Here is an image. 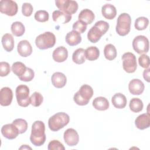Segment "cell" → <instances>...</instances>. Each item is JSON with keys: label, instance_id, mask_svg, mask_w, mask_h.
Returning a JSON list of instances; mask_svg holds the SVG:
<instances>
[{"label": "cell", "instance_id": "cell-20", "mask_svg": "<svg viewBox=\"0 0 150 150\" xmlns=\"http://www.w3.org/2000/svg\"><path fill=\"white\" fill-rule=\"evenodd\" d=\"M51 80L53 85L55 87L57 88H61L64 87L66 85L67 82V78L63 73L55 72L52 76Z\"/></svg>", "mask_w": 150, "mask_h": 150}, {"label": "cell", "instance_id": "cell-38", "mask_svg": "<svg viewBox=\"0 0 150 150\" xmlns=\"http://www.w3.org/2000/svg\"><path fill=\"white\" fill-rule=\"evenodd\" d=\"M47 149L49 150H64L65 148L63 144L58 140H52L49 143Z\"/></svg>", "mask_w": 150, "mask_h": 150}, {"label": "cell", "instance_id": "cell-26", "mask_svg": "<svg viewBox=\"0 0 150 150\" xmlns=\"http://www.w3.org/2000/svg\"><path fill=\"white\" fill-rule=\"evenodd\" d=\"M4 49L8 52H11L14 47V39L10 33H6L3 35L1 39Z\"/></svg>", "mask_w": 150, "mask_h": 150}, {"label": "cell", "instance_id": "cell-42", "mask_svg": "<svg viewBox=\"0 0 150 150\" xmlns=\"http://www.w3.org/2000/svg\"><path fill=\"white\" fill-rule=\"evenodd\" d=\"M139 64L143 68L148 69L149 66V56L145 54H141L138 59Z\"/></svg>", "mask_w": 150, "mask_h": 150}, {"label": "cell", "instance_id": "cell-21", "mask_svg": "<svg viewBox=\"0 0 150 150\" xmlns=\"http://www.w3.org/2000/svg\"><path fill=\"white\" fill-rule=\"evenodd\" d=\"M94 18L95 16L94 13L92 11L88 9H84L82 10L78 16L79 21L83 22L87 25L91 24L94 21Z\"/></svg>", "mask_w": 150, "mask_h": 150}, {"label": "cell", "instance_id": "cell-15", "mask_svg": "<svg viewBox=\"0 0 150 150\" xmlns=\"http://www.w3.org/2000/svg\"><path fill=\"white\" fill-rule=\"evenodd\" d=\"M17 50L21 56L26 57L32 54V47L30 43L28 40H23L18 43Z\"/></svg>", "mask_w": 150, "mask_h": 150}, {"label": "cell", "instance_id": "cell-17", "mask_svg": "<svg viewBox=\"0 0 150 150\" xmlns=\"http://www.w3.org/2000/svg\"><path fill=\"white\" fill-rule=\"evenodd\" d=\"M68 57L67 49L64 46H59L55 49L52 53L53 59L58 63L64 62Z\"/></svg>", "mask_w": 150, "mask_h": 150}, {"label": "cell", "instance_id": "cell-28", "mask_svg": "<svg viewBox=\"0 0 150 150\" xmlns=\"http://www.w3.org/2000/svg\"><path fill=\"white\" fill-rule=\"evenodd\" d=\"M84 52L85 50L83 48H79L76 49L72 55V60L73 62L78 64L84 63L86 61Z\"/></svg>", "mask_w": 150, "mask_h": 150}, {"label": "cell", "instance_id": "cell-7", "mask_svg": "<svg viewBox=\"0 0 150 150\" xmlns=\"http://www.w3.org/2000/svg\"><path fill=\"white\" fill-rule=\"evenodd\" d=\"M122 67L128 73H134L137 68L136 56L131 52H127L122 56Z\"/></svg>", "mask_w": 150, "mask_h": 150}, {"label": "cell", "instance_id": "cell-4", "mask_svg": "<svg viewBox=\"0 0 150 150\" xmlns=\"http://www.w3.org/2000/svg\"><path fill=\"white\" fill-rule=\"evenodd\" d=\"M131 18L127 13H122L119 15L117 21L115 30L120 36L128 35L131 29Z\"/></svg>", "mask_w": 150, "mask_h": 150}, {"label": "cell", "instance_id": "cell-33", "mask_svg": "<svg viewBox=\"0 0 150 150\" xmlns=\"http://www.w3.org/2000/svg\"><path fill=\"white\" fill-rule=\"evenodd\" d=\"M149 24V20L147 18L141 16L136 19L135 21V28L138 30H142L145 29Z\"/></svg>", "mask_w": 150, "mask_h": 150}, {"label": "cell", "instance_id": "cell-18", "mask_svg": "<svg viewBox=\"0 0 150 150\" xmlns=\"http://www.w3.org/2000/svg\"><path fill=\"white\" fill-rule=\"evenodd\" d=\"M105 33L97 26L94 25L87 33V39L91 43H97Z\"/></svg>", "mask_w": 150, "mask_h": 150}, {"label": "cell", "instance_id": "cell-30", "mask_svg": "<svg viewBox=\"0 0 150 150\" xmlns=\"http://www.w3.org/2000/svg\"><path fill=\"white\" fill-rule=\"evenodd\" d=\"M11 32L12 34L17 37H19L22 36L25 31V26L23 24L19 21H16L13 22L11 25Z\"/></svg>", "mask_w": 150, "mask_h": 150}, {"label": "cell", "instance_id": "cell-35", "mask_svg": "<svg viewBox=\"0 0 150 150\" xmlns=\"http://www.w3.org/2000/svg\"><path fill=\"white\" fill-rule=\"evenodd\" d=\"M43 101V96L42 94L37 91L34 92L30 97V104L34 107H39L41 105Z\"/></svg>", "mask_w": 150, "mask_h": 150}, {"label": "cell", "instance_id": "cell-29", "mask_svg": "<svg viewBox=\"0 0 150 150\" xmlns=\"http://www.w3.org/2000/svg\"><path fill=\"white\" fill-rule=\"evenodd\" d=\"M104 54L106 59L112 60L117 57V50L115 47L112 44L106 45L104 49Z\"/></svg>", "mask_w": 150, "mask_h": 150}, {"label": "cell", "instance_id": "cell-13", "mask_svg": "<svg viewBox=\"0 0 150 150\" xmlns=\"http://www.w3.org/2000/svg\"><path fill=\"white\" fill-rule=\"evenodd\" d=\"M145 88V86L143 82L138 79L131 80L128 84V89L129 92L133 95L141 94Z\"/></svg>", "mask_w": 150, "mask_h": 150}, {"label": "cell", "instance_id": "cell-11", "mask_svg": "<svg viewBox=\"0 0 150 150\" xmlns=\"http://www.w3.org/2000/svg\"><path fill=\"white\" fill-rule=\"evenodd\" d=\"M65 143L70 146H74L77 145L79 141V136L77 132L73 128H68L63 134Z\"/></svg>", "mask_w": 150, "mask_h": 150}, {"label": "cell", "instance_id": "cell-34", "mask_svg": "<svg viewBox=\"0 0 150 150\" xmlns=\"http://www.w3.org/2000/svg\"><path fill=\"white\" fill-rule=\"evenodd\" d=\"M12 123L18 128L19 134H23L28 129V123L26 120L22 118H17L13 121Z\"/></svg>", "mask_w": 150, "mask_h": 150}, {"label": "cell", "instance_id": "cell-10", "mask_svg": "<svg viewBox=\"0 0 150 150\" xmlns=\"http://www.w3.org/2000/svg\"><path fill=\"white\" fill-rule=\"evenodd\" d=\"M18 5L12 0H2L0 1V12L9 16H13L18 12Z\"/></svg>", "mask_w": 150, "mask_h": 150}, {"label": "cell", "instance_id": "cell-41", "mask_svg": "<svg viewBox=\"0 0 150 150\" xmlns=\"http://www.w3.org/2000/svg\"><path fill=\"white\" fill-rule=\"evenodd\" d=\"M33 11V8L30 3H23L22 6V13L25 16H30Z\"/></svg>", "mask_w": 150, "mask_h": 150}, {"label": "cell", "instance_id": "cell-39", "mask_svg": "<svg viewBox=\"0 0 150 150\" xmlns=\"http://www.w3.org/2000/svg\"><path fill=\"white\" fill-rule=\"evenodd\" d=\"M10 71L9 64L5 62H1L0 63V76L1 77L6 76L9 74Z\"/></svg>", "mask_w": 150, "mask_h": 150}, {"label": "cell", "instance_id": "cell-31", "mask_svg": "<svg viewBox=\"0 0 150 150\" xmlns=\"http://www.w3.org/2000/svg\"><path fill=\"white\" fill-rule=\"evenodd\" d=\"M27 67L21 62H16L12 64L11 70L12 72L18 77H21L26 71Z\"/></svg>", "mask_w": 150, "mask_h": 150}, {"label": "cell", "instance_id": "cell-22", "mask_svg": "<svg viewBox=\"0 0 150 150\" xmlns=\"http://www.w3.org/2000/svg\"><path fill=\"white\" fill-rule=\"evenodd\" d=\"M65 40L69 46H76L81 42V36L80 33L73 30L67 33Z\"/></svg>", "mask_w": 150, "mask_h": 150}, {"label": "cell", "instance_id": "cell-9", "mask_svg": "<svg viewBox=\"0 0 150 150\" xmlns=\"http://www.w3.org/2000/svg\"><path fill=\"white\" fill-rule=\"evenodd\" d=\"M149 40L145 36L138 35L132 41L133 49L138 54L147 53L149 50Z\"/></svg>", "mask_w": 150, "mask_h": 150}, {"label": "cell", "instance_id": "cell-3", "mask_svg": "<svg viewBox=\"0 0 150 150\" xmlns=\"http://www.w3.org/2000/svg\"><path fill=\"white\" fill-rule=\"evenodd\" d=\"M93 95V90L92 87L89 85L83 84L74 95L73 100L79 105H86L88 103Z\"/></svg>", "mask_w": 150, "mask_h": 150}, {"label": "cell", "instance_id": "cell-37", "mask_svg": "<svg viewBox=\"0 0 150 150\" xmlns=\"http://www.w3.org/2000/svg\"><path fill=\"white\" fill-rule=\"evenodd\" d=\"M34 76H35L34 71L32 69L27 67V69L25 73L23 74V76L19 77V79L21 81L28 82L33 80V79L34 78Z\"/></svg>", "mask_w": 150, "mask_h": 150}, {"label": "cell", "instance_id": "cell-45", "mask_svg": "<svg viewBox=\"0 0 150 150\" xmlns=\"http://www.w3.org/2000/svg\"><path fill=\"white\" fill-rule=\"evenodd\" d=\"M22 148H23V149H28V148H30V149H32L30 147L26 145H22V146L19 149H22Z\"/></svg>", "mask_w": 150, "mask_h": 150}, {"label": "cell", "instance_id": "cell-27", "mask_svg": "<svg viewBox=\"0 0 150 150\" xmlns=\"http://www.w3.org/2000/svg\"><path fill=\"white\" fill-rule=\"evenodd\" d=\"M85 57L89 61L97 60L100 56L99 49L96 46H90L85 50Z\"/></svg>", "mask_w": 150, "mask_h": 150}, {"label": "cell", "instance_id": "cell-24", "mask_svg": "<svg viewBox=\"0 0 150 150\" xmlns=\"http://www.w3.org/2000/svg\"><path fill=\"white\" fill-rule=\"evenodd\" d=\"M111 101L114 107L118 109L124 108L127 105V98L125 96L120 93L115 94L112 97Z\"/></svg>", "mask_w": 150, "mask_h": 150}, {"label": "cell", "instance_id": "cell-16", "mask_svg": "<svg viewBox=\"0 0 150 150\" xmlns=\"http://www.w3.org/2000/svg\"><path fill=\"white\" fill-rule=\"evenodd\" d=\"M135 124L137 128L145 129L150 126V115L148 113L142 114L138 115L135 120Z\"/></svg>", "mask_w": 150, "mask_h": 150}, {"label": "cell", "instance_id": "cell-44", "mask_svg": "<svg viewBox=\"0 0 150 150\" xmlns=\"http://www.w3.org/2000/svg\"><path fill=\"white\" fill-rule=\"evenodd\" d=\"M149 71H150V69L148 68L147 69H145V70L143 72V77L144 79L147 81L149 82Z\"/></svg>", "mask_w": 150, "mask_h": 150}, {"label": "cell", "instance_id": "cell-14", "mask_svg": "<svg viewBox=\"0 0 150 150\" xmlns=\"http://www.w3.org/2000/svg\"><path fill=\"white\" fill-rule=\"evenodd\" d=\"M13 93L12 90L8 87H3L0 91V104L2 106L9 105L12 101Z\"/></svg>", "mask_w": 150, "mask_h": 150}, {"label": "cell", "instance_id": "cell-6", "mask_svg": "<svg viewBox=\"0 0 150 150\" xmlns=\"http://www.w3.org/2000/svg\"><path fill=\"white\" fill-rule=\"evenodd\" d=\"M16 98L18 104L22 107H26L30 104L29 88L26 85H19L15 91Z\"/></svg>", "mask_w": 150, "mask_h": 150}, {"label": "cell", "instance_id": "cell-2", "mask_svg": "<svg viewBox=\"0 0 150 150\" xmlns=\"http://www.w3.org/2000/svg\"><path fill=\"white\" fill-rule=\"evenodd\" d=\"M70 121L68 114L64 112H57L52 115L48 120V126L52 131H57L67 125Z\"/></svg>", "mask_w": 150, "mask_h": 150}, {"label": "cell", "instance_id": "cell-19", "mask_svg": "<svg viewBox=\"0 0 150 150\" xmlns=\"http://www.w3.org/2000/svg\"><path fill=\"white\" fill-rule=\"evenodd\" d=\"M52 19L54 22L57 23L65 24L70 21L71 19V15L66 13L60 10H56L53 11L52 13Z\"/></svg>", "mask_w": 150, "mask_h": 150}, {"label": "cell", "instance_id": "cell-12", "mask_svg": "<svg viewBox=\"0 0 150 150\" xmlns=\"http://www.w3.org/2000/svg\"><path fill=\"white\" fill-rule=\"evenodd\" d=\"M1 133L4 137L8 139L16 138L19 134L18 128L13 123L3 125L1 128Z\"/></svg>", "mask_w": 150, "mask_h": 150}, {"label": "cell", "instance_id": "cell-40", "mask_svg": "<svg viewBox=\"0 0 150 150\" xmlns=\"http://www.w3.org/2000/svg\"><path fill=\"white\" fill-rule=\"evenodd\" d=\"M72 27L73 30H75L79 33H83L86 30L87 25L81 21H77L73 23Z\"/></svg>", "mask_w": 150, "mask_h": 150}, {"label": "cell", "instance_id": "cell-5", "mask_svg": "<svg viewBox=\"0 0 150 150\" xmlns=\"http://www.w3.org/2000/svg\"><path fill=\"white\" fill-rule=\"evenodd\" d=\"M56 43V36L50 32H46L38 36L35 39L36 46L41 50L53 47Z\"/></svg>", "mask_w": 150, "mask_h": 150}, {"label": "cell", "instance_id": "cell-36", "mask_svg": "<svg viewBox=\"0 0 150 150\" xmlns=\"http://www.w3.org/2000/svg\"><path fill=\"white\" fill-rule=\"evenodd\" d=\"M34 18L36 21L39 22H45L49 20V13L45 10H39L36 12Z\"/></svg>", "mask_w": 150, "mask_h": 150}, {"label": "cell", "instance_id": "cell-1", "mask_svg": "<svg viewBox=\"0 0 150 150\" xmlns=\"http://www.w3.org/2000/svg\"><path fill=\"white\" fill-rule=\"evenodd\" d=\"M30 140L31 143L36 146H40L44 144L46 141V134L45 125L43 122L36 121L33 123Z\"/></svg>", "mask_w": 150, "mask_h": 150}, {"label": "cell", "instance_id": "cell-8", "mask_svg": "<svg viewBox=\"0 0 150 150\" xmlns=\"http://www.w3.org/2000/svg\"><path fill=\"white\" fill-rule=\"evenodd\" d=\"M56 6L63 12L71 15L78 10V4L75 1L71 0H56Z\"/></svg>", "mask_w": 150, "mask_h": 150}, {"label": "cell", "instance_id": "cell-25", "mask_svg": "<svg viewBox=\"0 0 150 150\" xmlns=\"http://www.w3.org/2000/svg\"><path fill=\"white\" fill-rule=\"evenodd\" d=\"M109 102L108 100L103 97H97L93 101V106L99 111H105L109 108Z\"/></svg>", "mask_w": 150, "mask_h": 150}, {"label": "cell", "instance_id": "cell-23", "mask_svg": "<svg viewBox=\"0 0 150 150\" xmlns=\"http://www.w3.org/2000/svg\"><path fill=\"white\" fill-rule=\"evenodd\" d=\"M101 13L105 19L111 20L116 16L117 9L113 5L107 4L102 6Z\"/></svg>", "mask_w": 150, "mask_h": 150}, {"label": "cell", "instance_id": "cell-43", "mask_svg": "<svg viewBox=\"0 0 150 150\" xmlns=\"http://www.w3.org/2000/svg\"><path fill=\"white\" fill-rule=\"evenodd\" d=\"M94 25L97 26L101 30H102L104 33H105L108 31L110 26L108 23L104 21H97Z\"/></svg>", "mask_w": 150, "mask_h": 150}, {"label": "cell", "instance_id": "cell-32", "mask_svg": "<svg viewBox=\"0 0 150 150\" xmlns=\"http://www.w3.org/2000/svg\"><path fill=\"white\" fill-rule=\"evenodd\" d=\"M130 110L134 112H139L143 109L144 104L142 101L138 98H132L129 104Z\"/></svg>", "mask_w": 150, "mask_h": 150}]
</instances>
